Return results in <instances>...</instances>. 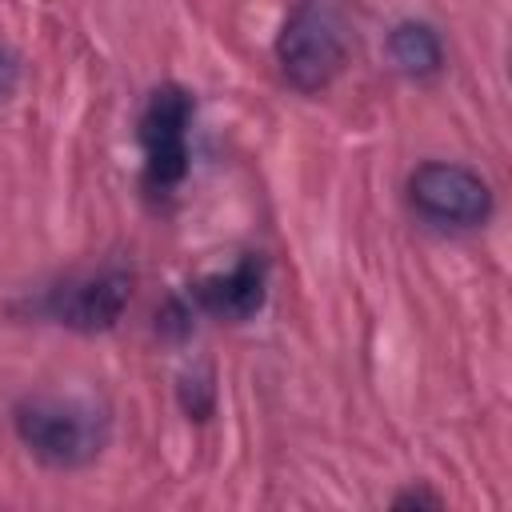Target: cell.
Instances as JSON below:
<instances>
[{
  "instance_id": "7a4b0ae2",
  "label": "cell",
  "mask_w": 512,
  "mask_h": 512,
  "mask_svg": "<svg viewBox=\"0 0 512 512\" xmlns=\"http://www.w3.org/2000/svg\"><path fill=\"white\" fill-rule=\"evenodd\" d=\"M280 72L300 92H320L348 60V24L336 0H296L276 40Z\"/></svg>"
},
{
  "instance_id": "ba28073f",
  "label": "cell",
  "mask_w": 512,
  "mask_h": 512,
  "mask_svg": "<svg viewBox=\"0 0 512 512\" xmlns=\"http://www.w3.org/2000/svg\"><path fill=\"white\" fill-rule=\"evenodd\" d=\"M212 396H216V388H212V372L208 368H200V372L180 380V404H184V412L192 420H204L212 412Z\"/></svg>"
},
{
  "instance_id": "8992f818",
  "label": "cell",
  "mask_w": 512,
  "mask_h": 512,
  "mask_svg": "<svg viewBox=\"0 0 512 512\" xmlns=\"http://www.w3.org/2000/svg\"><path fill=\"white\" fill-rule=\"evenodd\" d=\"M192 296L208 316L240 324V320L256 316L260 304H264V260L260 256H244L232 272H216V276L196 280Z\"/></svg>"
},
{
  "instance_id": "277c9868",
  "label": "cell",
  "mask_w": 512,
  "mask_h": 512,
  "mask_svg": "<svg viewBox=\"0 0 512 512\" xmlns=\"http://www.w3.org/2000/svg\"><path fill=\"white\" fill-rule=\"evenodd\" d=\"M188 120L192 96L180 84H160L140 116V144L148 160V184L172 188L188 172Z\"/></svg>"
},
{
  "instance_id": "3957f363",
  "label": "cell",
  "mask_w": 512,
  "mask_h": 512,
  "mask_svg": "<svg viewBox=\"0 0 512 512\" xmlns=\"http://www.w3.org/2000/svg\"><path fill=\"white\" fill-rule=\"evenodd\" d=\"M408 196L416 212H424L436 224H452V228H476L492 216L488 184L464 164H444V160L420 164L408 176Z\"/></svg>"
},
{
  "instance_id": "30bf717a",
  "label": "cell",
  "mask_w": 512,
  "mask_h": 512,
  "mask_svg": "<svg viewBox=\"0 0 512 512\" xmlns=\"http://www.w3.org/2000/svg\"><path fill=\"white\" fill-rule=\"evenodd\" d=\"M420 508V504H428V508H436L440 504V496H428V492H404V496H396V508Z\"/></svg>"
},
{
  "instance_id": "6da1fadb",
  "label": "cell",
  "mask_w": 512,
  "mask_h": 512,
  "mask_svg": "<svg viewBox=\"0 0 512 512\" xmlns=\"http://www.w3.org/2000/svg\"><path fill=\"white\" fill-rule=\"evenodd\" d=\"M16 436L52 468H80L100 456L108 440V416L76 396H28L12 412Z\"/></svg>"
},
{
  "instance_id": "52a82bcc",
  "label": "cell",
  "mask_w": 512,
  "mask_h": 512,
  "mask_svg": "<svg viewBox=\"0 0 512 512\" xmlns=\"http://www.w3.org/2000/svg\"><path fill=\"white\" fill-rule=\"evenodd\" d=\"M388 52H392V60H396L408 76H432V72H440V64H444L440 36H436L428 24H420V20L396 24L392 36H388Z\"/></svg>"
},
{
  "instance_id": "9c48e42d",
  "label": "cell",
  "mask_w": 512,
  "mask_h": 512,
  "mask_svg": "<svg viewBox=\"0 0 512 512\" xmlns=\"http://www.w3.org/2000/svg\"><path fill=\"white\" fill-rule=\"evenodd\" d=\"M12 88H16V60L0 48V100H4Z\"/></svg>"
},
{
  "instance_id": "5b68a950",
  "label": "cell",
  "mask_w": 512,
  "mask_h": 512,
  "mask_svg": "<svg viewBox=\"0 0 512 512\" xmlns=\"http://www.w3.org/2000/svg\"><path fill=\"white\" fill-rule=\"evenodd\" d=\"M128 296H132V276L120 268H108V272L60 284L48 296V312L76 332H104L120 320Z\"/></svg>"
}]
</instances>
